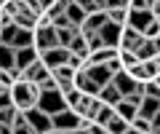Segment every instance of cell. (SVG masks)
I'll use <instances>...</instances> for the list:
<instances>
[{
  "label": "cell",
  "mask_w": 160,
  "mask_h": 134,
  "mask_svg": "<svg viewBox=\"0 0 160 134\" xmlns=\"http://www.w3.org/2000/svg\"><path fill=\"white\" fill-rule=\"evenodd\" d=\"M11 134H35L32 126L27 123V118H24L22 110L16 113V118H13V123H11Z\"/></svg>",
  "instance_id": "484cf974"
},
{
  "label": "cell",
  "mask_w": 160,
  "mask_h": 134,
  "mask_svg": "<svg viewBox=\"0 0 160 134\" xmlns=\"http://www.w3.org/2000/svg\"><path fill=\"white\" fill-rule=\"evenodd\" d=\"M83 126H86V118L78 115L72 107H64V110L51 115V131L53 134H80Z\"/></svg>",
  "instance_id": "7a4b0ae2"
},
{
  "label": "cell",
  "mask_w": 160,
  "mask_h": 134,
  "mask_svg": "<svg viewBox=\"0 0 160 134\" xmlns=\"http://www.w3.org/2000/svg\"><path fill=\"white\" fill-rule=\"evenodd\" d=\"M0 134H11V129H8V126H3V123H0Z\"/></svg>",
  "instance_id": "d590c367"
},
{
  "label": "cell",
  "mask_w": 160,
  "mask_h": 134,
  "mask_svg": "<svg viewBox=\"0 0 160 134\" xmlns=\"http://www.w3.org/2000/svg\"><path fill=\"white\" fill-rule=\"evenodd\" d=\"M78 32H80V27H75V24H56V43L59 46H69Z\"/></svg>",
  "instance_id": "d6986e66"
},
{
  "label": "cell",
  "mask_w": 160,
  "mask_h": 134,
  "mask_svg": "<svg viewBox=\"0 0 160 134\" xmlns=\"http://www.w3.org/2000/svg\"><path fill=\"white\" fill-rule=\"evenodd\" d=\"M80 6H83V11L86 13H93V11H104L107 8V3L104 0H78Z\"/></svg>",
  "instance_id": "f1b7e54d"
},
{
  "label": "cell",
  "mask_w": 160,
  "mask_h": 134,
  "mask_svg": "<svg viewBox=\"0 0 160 134\" xmlns=\"http://www.w3.org/2000/svg\"><path fill=\"white\" fill-rule=\"evenodd\" d=\"M112 83L118 86V91L123 94V97H128V94H144V83L136 81L133 75H128L126 70H120L112 75Z\"/></svg>",
  "instance_id": "5b68a950"
},
{
  "label": "cell",
  "mask_w": 160,
  "mask_h": 134,
  "mask_svg": "<svg viewBox=\"0 0 160 134\" xmlns=\"http://www.w3.org/2000/svg\"><path fill=\"white\" fill-rule=\"evenodd\" d=\"M158 32H160V22H158V19H152V22H149L147 27H144V32H142V35H144V38H155Z\"/></svg>",
  "instance_id": "4dcf8cb0"
},
{
  "label": "cell",
  "mask_w": 160,
  "mask_h": 134,
  "mask_svg": "<svg viewBox=\"0 0 160 134\" xmlns=\"http://www.w3.org/2000/svg\"><path fill=\"white\" fill-rule=\"evenodd\" d=\"M64 16H67V22H69V24L80 27V24H83V19H86V11H83V6H80L78 0H69L67 8H64Z\"/></svg>",
  "instance_id": "e0dca14e"
},
{
  "label": "cell",
  "mask_w": 160,
  "mask_h": 134,
  "mask_svg": "<svg viewBox=\"0 0 160 134\" xmlns=\"http://www.w3.org/2000/svg\"><path fill=\"white\" fill-rule=\"evenodd\" d=\"M75 88H80L83 94H99V88H102V86H99V83L93 81L83 67H80V70H75Z\"/></svg>",
  "instance_id": "7c38bea8"
},
{
  "label": "cell",
  "mask_w": 160,
  "mask_h": 134,
  "mask_svg": "<svg viewBox=\"0 0 160 134\" xmlns=\"http://www.w3.org/2000/svg\"><path fill=\"white\" fill-rule=\"evenodd\" d=\"M152 22V13H149V8H128V16H126V24L133 29H139V32H144V27Z\"/></svg>",
  "instance_id": "30bf717a"
},
{
  "label": "cell",
  "mask_w": 160,
  "mask_h": 134,
  "mask_svg": "<svg viewBox=\"0 0 160 134\" xmlns=\"http://www.w3.org/2000/svg\"><path fill=\"white\" fill-rule=\"evenodd\" d=\"M35 43V29H27V27H16V35H13V48H22V46H32Z\"/></svg>",
  "instance_id": "44dd1931"
},
{
  "label": "cell",
  "mask_w": 160,
  "mask_h": 134,
  "mask_svg": "<svg viewBox=\"0 0 160 134\" xmlns=\"http://www.w3.org/2000/svg\"><path fill=\"white\" fill-rule=\"evenodd\" d=\"M149 0H128V8H147Z\"/></svg>",
  "instance_id": "836d02e7"
},
{
  "label": "cell",
  "mask_w": 160,
  "mask_h": 134,
  "mask_svg": "<svg viewBox=\"0 0 160 134\" xmlns=\"http://www.w3.org/2000/svg\"><path fill=\"white\" fill-rule=\"evenodd\" d=\"M96 97L102 99V102H107V105H118L120 99H123V94H120V91H118V86H115V83L109 81V83H104V86L99 88V94H96Z\"/></svg>",
  "instance_id": "ac0fdd59"
},
{
  "label": "cell",
  "mask_w": 160,
  "mask_h": 134,
  "mask_svg": "<svg viewBox=\"0 0 160 134\" xmlns=\"http://www.w3.org/2000/svg\"><path fill=\"white\" fill-rule=\"evenodd\" d=\"M128 126H131V123L115 113V115L107 121V126H104V129H107V134H128Z\"/></svg>",
  "instance_id": "7402d4cb"
},
{
  "label": "cell",
  "mask_w": 160,
  "mask_h": 134,
  "mask_svg": "<svg viewBox=\"0 0 160 134\" xmlns=\"http://www.w3.org/2000/svg\"><path fill=\"white\" fill-rule=\"evenodd\" d=\"M133 54H136V59L142 62V59H152L155 54H158V48H155L152 38H144V40H142V43L136 46V51H133Z\"/></svg>",
  "instance_id": "603a6c76"
},
{
  "label": "cell",
  "mask_w": 160,
  "mask_h": 134,
  "mask_svg": "<svg viewBox=\"0 0 160 134\" xmlns=\"http://www.w3.org/2000/svg\"><path fill=\"white\" fill-rule=\"evenodd\" d=\"M3 6H6V0H0V8H3Z\"/></svg>",
  "instance_id": "8d00e7d4"
},
{
  "label": "cell",
  "mask_w": 160,
  "mask_h": 134,
  "mask_svg": "<svg viewBox=\"0 0 160 134\" xmlns=\"http://www.w3.org/2000/svg\"><path fill=\"white\" fill-rule=\"evenodd\" d=\"M99 35H102V40H104V46H112V48H118V43H120V32H123V24H115V22H104L102 27L96 29Z\"/></svg>",
  "instance_id": "9c48e42d"
},
{
  "label": "cell",
  "mask_w": 160,
  "mask_h": 134,
  "mask_svg": "<svg viewBox=\"0 0 160 134\" xmlns=\"http://www.w3.org/2000/svg\"><path fill=\"white\" fill-rule=\"evenodd\" d=\"M126 16H128V8H107V19L115 24H126Z\"/></svg>",
  "instance_id": "83f0119b"
},
{
  "label": "cell",
  "mask_w": 160,
  "mask_h": 134,
  "mask_svg": "<svg viewBox=\"0 0 160 134\" xmlns=\"http://www.w3.org/2000/svg\"><path fill=\"white\" fill-rule=\"evenodd\" d=\"M24 118H27V123L32 126L35 134H51V115H48L46 110H40L38 105L29 107V110H22Z\"/></svg>",
  "instance_id": "277c9868"
},
{
  "label": "cell",
  "mask_w": 160,
  "mask_h": 134,
  "mask_svg": "<svg viewBox=\"0 0 160 134\" xmlns=\"http://www.w3.org/2000/svg\"><path fill=\"white\" fill-rule=\"evenodd\" d=\"M104 67H107V70L112 72V75H115V72H120V70H126V67H123V62H120V56H118V54H115V56H109L107 62H104Z\"/></svg>",
  "instance_id": "f546056e"
},
{
  "label": "cell",
  "mask_w": 160,
  "mask_h": 134,
  "mask_svg": "<svg viewBox=\"0 0 160 134\" xmlns=\"http://www.w3.org/2000/svg\"><path fill=\"white\" fill-rule=\"evenodd\" d=\"M152 43H155V48H158V51H160V32H158V35L152 38Z\"/></svg>",
  "instance_id": "e575fe53"
},
{
  "label": "cell",
  "mask_w": 160,
  "mask_h": 134,
  "mask_svg": "<svg viewBox=\"0 0 160 134\" xmlns=\"http://www.w3.org/2000/svg\"><path fill=\"white\" fill-rule=\"evenodd\" d=\"M0 67H3V70H8V67H16V64H13V46L0 43Z\"/></svg>",
  "instance_id": "4316f807"
},
{
  "label": "cell",
  "mask_w": 160,
  "mask_h": 134,
  "mask_svg": "<svg viewBox=\"0 0 160 134\" xmlns=\"http://www.w3.org/2000/svg\"><path fill=\"white\" fill-rule=\"evenodd\" d=\"M83 70L88 72V75L93 78V81L99 83V86H104V83H109L112 81V72L104 67V64H83Z\"/></svg>",
  "instance_id": "2e32d148"
},
{
  "label": "cell",
  "mask_w": 160,
  "mask_h": 134,
  "mask_svg": "<svg viewBox=\"0 0 160 134\" xmlns=\"http://www.w3.org/2000/svg\"><path fill=\"white\" fill-rule=\"evenodd\" d=\"M11 105L16 110H29V107L38 105V97H40V83L35 81H27V78L19 75L16 81L11 83Z\"/></svg>",
  "instance_id": "6da1fadb"
},
{
  "label": "cell",
  "mask_w": 160,
  "mask_h": 134,
  "mask_svg": "<svg viewBox=\"0 0 160 134\" xmlns=\"http://www.w3.org/2000/svg\"><path fill=\"white\" fill-rule=\"evenodd\" d=\"M155 81H158V83H160V72H158V78H155Z\"/></svg>",
  "instance_id": "74e56055"
},
{
  "label": "cell",
  "mask_w": 160,
  "mask_h": 134,
  "mask_svg": "<svg viewBox=\"0 0 160 134\" xmlns=\"http://www.w3.org/2000/svg\"><path fill=\"white\" fill-rule=\"evenodd\" d=\"M115 113H118L120 118H126L128 123L136 118V113H139V105H133V102H128V99H120L118 105H115Z\"/></svg>",
  "instance_id": "ffe728a7"
},
{
  "label": "cell",
  "mask_w": 160,
  "mask_h": 134,
  "mask_svg": "<svg viewBox=\"0 0 160 134\" xmlns=\"http://www.w3.org/2000/svg\"><path fill=\"white\" fill-rule=\"evenodd\" d=\"M158 110H160V99H158V97H149V94H144L142 102H139V113H136V115H142V118H147V121H149V118H152Z\"/></svg>",
  "instance_id": "9a60e30c"
},
{
  "label": "cell",
  "mask_w": 160,
  "mask_h": 134,
  "mask_svg": "<svg viewBox=\"0 0 160 134\" xmlns=\"http://www.w3.org/2000/svg\"><path fill=\"white\" fill-rule=\"evenodd\" d=\"M67 48H69L72 54H78V56H83V59H86V56H88V43H86V35H83V32H78V35L72 38V43H69Z\"/></svg>",
  "instance_id": "cb8c5ba5"
},
{
  "label": "cell",
  "mask_w": 160,
  "mask_h": 134,
  "mask_svg": "<svg viewBox=\"0 0 160 134\" xmlns=\"http://www.w3.org/2000/svg\"><path fill=\"white\" fill-rule=\"evenodd\" d=\"M51 78H53V83H56L59 91H69V88L75 86V70L69 67V64H59V67H53Z\"/></svg>",
  "instance_id": "52a82bcc"
},
{
  "label": "cell",
  "mask_w": 160,
  "mask_h": 134,
  "mask_svg": "<svg viewBox=\"0 0 160 134\" xmlns=\"http://www.w3.org/2000/svg\"><path fill=\"white\" fill-rule=\"evenodd\" d=\"M128 134H152V123H149L147 118L136 115L131 121V126H128Z\"/></svg>",
  "instance_id": "d4e9b609"
},
{
  "label": "cell",
  "mask_w": 160,
  "mask_h": 134,
  "mask_svg": "<svg viewBox=\"0 0 160 134\" xmlns=\"http://www.w3.org/2000/svg\"><path fill=\"white\" fill-rule=\"evenodd\" d=\"M104 22H107V8H104V11L86 13V19H83V24H80V32H96Z\"/></svg>",
  "instance_id": "5bb4252c"
},
{
  "label": "cell",
  "mask_w": 160,
  "mask_h": 134,
  "mask_svg": "<svg viewBox=\"0 0 160 134\" xmlns=\"http://www.w3.org/2000/svg\"><path fill=\"white\" fill-rule=\"evenodd\" d=\"M40 59H43V64H46L48 70H53V67H59V64H67L69 59V48L67 46H51L46 48V51H40Z\"/></svg>",
  "instance_id": "8992f818"
},
{
  "label": "cell",
  "mask_w": 160,
  "mask_h": 134,
  "mask_svg": "<svg viewBox=\"0 0 160 134\" xmlns=\"http://www.w3.org/2000/svg\"><path fill=\"white\" fill-rule=\"evenodd\" d=\"M149 13H152V19H158L160 22V0H149Z\"/></svg>",
  "instance_id": "1f68e13d"
},
{
  "label": "cell",
  "mask_w": 160,
  "mask_h": 134,
  "mask_svg": "<svg viewBox=\"0 0 160 134\" xmlns=\"http://www.w3.org/2000/svg\"><path fill=\"white\" fill-rule=\"evenodd\" d=\"M38 56H40V51L35 48V43H32V46H22V48H13V64H16L19 70H22V67H27L29 62H35Z\"/></svg>",
  "instance_id": "4fadbf2b"
},
{
  "label": "cell",
  "mask_w": 160,
  "mask_h": 134,
  "mask_svg": "<svg viewBox=\"0 0 160 134\" xmlns=\"http://www.w3.org/2000/svg\"><path fill=\"white\" fill-rule=\"evenodd\" d=\"M48 75H51V70L43 64V59H40V56L35 59V62H29L27 67H22V78H27V81H35V83H43Z\"/></svg>",
  "instance_id": "ba28073f"
},
{
  "label": "cell",
  "mask_w": 160,
  "mask_h": 134,
  "mask_svg": "<svg viewBox=\"0 0 160 134\" xmlns=\"http://www.w3.org/2000/svg\"><path fill=\"white\" fill-rule=\"evenodd\" d=\"M149 123H152V134H160V110L149 118Z\"/></svg>",
  "instance_id": "d6a6232c"
},
{
  "label": "cell",
  "mask_w": 160,
  "mask_h": 134,
  "mask_svg": "<svg viewBox=\"0 0 160 134\" xmlns=\"http://www.w3.org/2000/svg\"><path fill=\"white\" fill-rule=\"evenodd\" d=\"M144 40V35L139 32V29L128 27V24H123V32H120V43L118 48H126V51H136V46Z\"/></svg>",
  "instance_id": "8fae6325"
},
{
  "label": "cell",
  "mask_w": 160,
  "mask_h": 134,
  "mask_svg": "<svg viewBox=\"0 0 160 134\" xmlns=\"http://www.w3.org/2000/svg\"><path fill=\"white\" fill-rule=\"evenodd\" d=\"M38 107H40V110H46L48 115H53V113L64 110V107H67V99H64V91H59L56 86H51V88H40Z\"/></svg>",
  "instance_id": "3957f363"
}]
</instances>
